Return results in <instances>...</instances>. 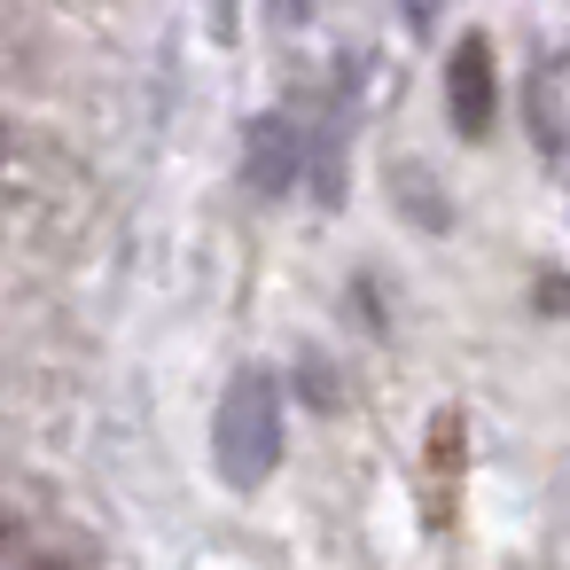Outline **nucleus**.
Here are the masks:
<instances>
[{
    "mask_svg": "<svg viewBox=\"0 0 570 570\" xmlns=\"http://www.w3.org/2000/svg\"><path fill=\"white\" fill-rule=\"evenodd\" d=\"M212 461L235 492H258L282 461V391L266 367H243L219 399V422H212Z\"/></svg>",
    "mask_w": 570,
    "mask_h": 570,
    "instance_id": "1",
    "label": "nucleus"
},
{
    "mask_svg": "<svg viewBox=\"0 0 570 570\" xmlns=\"http://www.w3.org/2000/svg\"><path fill=\"white\" fill-rule=\"evenodd\" d=\"M445 102H453V126H461L469 141L492 134L500 95H492V40H484V32H469V40L453 48V63H445Z\"/></svg>",
    "mask_w": 570,
    "mask_h": 570,
    "instance_id": "2",
    "label": "nucleus"
},
{
    "mask_svg": "<svg viewBox=\"0 0 570 570\" xmlns=\"http://www.w3.org/2000/svg\"><path fill=\"white\" fill-rule=\"evenodd\" d=\"M289 173H297V126H289V118H266L258 141H250V180H258L266 196H282Z\"/></svg>",
    "mask_w": 570,
    "mask_h": 570,
    "instance_id": "3",
    "label": "nucleus"
},
{
    "mask_svg": "<svg viewBox=\"0 0 570 570\" xmlns=\"http://www.w3.org/2000/svg\"><path fill=\"white\" fill-rule=\"evenodd\" d=\"M531 134L547 149V165H562V63H539V79H531Z\"/></svg>",
    "mask_w": 570,
    "mask_h": 570,
    "instance_id": "4",
    "label": "nucleus"
},
{
    "mask_svg": "<svg viewBox=\"0 0 570 570\" xmlns=\"http://www.w3.org/2000/svg\"><path fill=\"white\" fill-rule=\"evenodd\" d=\"M399 9H406V24H414V32H430V24H438V9H445V0H399Z\"/></svg>",
    "mask_w": 570,
    "mask_h": 570,
    "instance_id": "5",
    "label": "nucleus"
}]
</instances>
